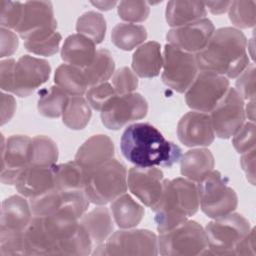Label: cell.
I'll return each mask as SVG.
<instances>
[{"mask_svg": "<svg viewBox=\"0 0 256 256\" xmlns=\"http://www.w3.org/2000/svg\"><path fill=\"white\" fill-rule=\"evenodd\" d=\"M110 208L115 223L123 229H130L137 226L145 213L144 208L126 193L114 199Z\"/></svg>", "mask_w": 256, "mask_h": 256, "instance_id": "cell-27", "label": "cell"}, {"mask_svg": "<svg viewBox=\"0 0 256 256\" xmlns=\"http://www.w3.org/2000/svg\"><path fill=\"white\" fill-rule=\"evenodd\" d=\"M206 14L205 4L201 1H169L165 10L166 22L173 28L201 20Z\"/></svg>", "mask_w": 256, "mask_h": 256, "instance_id": "cell-26", "label": "cell"}, {"mask_svg": "<svg viewBox=\"0 0 256 256\" xmlns=\"http://www.w3.org/2000/svg\"><path fill=\"white\" fill-rule=\"evenodd\" d=\"M54 185L60 191L83 190L87 173L74 160L53 166Z\"/></svg>", "mask_w": 256, "mask_h": 256, "instance_id": "cell-28", "label": "cell"}, {"mask_svg": "<svg viewBox=\"0 0 256 256\" xmlns=\"http://www.w3.org/2000/svg\"><path fill=\"white\" fill-rule=\"evenodd\" d=\"M91 4L96 6L98 9L100 10H110L112 9L114 6H116L118 3L116 1H91Z\"/></svg>", "mask_w": 256, "mask_h": 256, "instance_id": "cell-50", "label": "cell"}, {"mask_svg": "<svg viewBox=\"0 0 256 256\" xmlns=\"http://www.w3.org/2000/svg\"><path fill=\"white\" fill-rule=\"evenodd\" d=\"M115 63L111 53L102 48L98 49L91 64L82 69L88 87L106 82L113 74Z\"/></svg>", "mask_w": 256, "mask_h": 256, "instance_id": "cell-32", "label": "cell"}, {"mask_svg": "<svg viewBox=\"0 0 256 256\" xmlns=\"http://www.w3.org/2000/svg\"><path fill=\"white\" fill-rule=\"evenodd\" d=\"M79 222L95 246L104 244L113 231L112 218L106 207H96L84 213Z\"/></svg>", "mask_w": 256, "mask_h": 256, "instance_id": "cell-25", "label": "cell"}, {"mask_svg": "<svg viewBox=\"0 0 256 256\" xmlns=\"http://www.w3.org/2000/svg\"><path fill=\"white\" fill-rule=\"evenodd\" d=\"M250 229L249 221L234 212L209 222L204 228L208 244L207 255H235L238 244Z\"/></svg>", "mask_w": 256, "mask_h": 256, "instance_id": "cell-7", "label": "cell"}, {"mask_svg": "<svg viewBox=\"0 0 256 256\" xmlns=\"http://www.w3.org/2000/svg\"><path fill=\"white\" fill-rule=\"evenodd\" d=\"M199 206L212 219L226 216L237 208L238 197L225 178L217 170H212L197 184Z\"/></svg>", "mask_w": 256, "mask_h": 256, "instance_id": "cell-8", "label": "cell"}, {"mask_svg": "<svg viewBox=\"0 0 256 256\" xmlns=\"http://www.w3.org/2000/svg\"><path fill=\"white\" fill-rule=\"evenodd\" d=\"M86 100L88 104L95 110L101 111L104 106L116 96V92L112 84L108 82H103L94 86L89 87L86 91Z\"/></svg>", "mask_w": 256, "mask_h": 256, "instance_id": "cell-39", "label": "cell"}, {"mask_svg": "<svg viewBox=\"0 0 256 256\" xmlns=\"http://www.w3.org/2000/svg\"><path fill=\"white\" fill-rule=\"evenodd\" d=\"M126 167L111 159L87 175L84 193L95 205H105L127 191Z\"/></svg>", "mask_w": 256, "mask_h": 256, "instance_id": "cell-5", "label": "cell"}, {"mask_svg": "<svg viewBox=\"0 0 256 256\" xmlns=\"http://www.w3.org/2000/svg\"><path fill=\"white\" fill-rule=\"evenodd\" d=\"M1 173L3 184L14 185L19 172L30 165L32 138L26 135H12L6 140L1 136Z\"/></svg>", "mask_w": 256, "mask_h": 256, "instance_id": "cell-14", "label": "cell"}, {"mask_svg": "<svg viewBox=\"0 0 256 256\" xmlns=\"http://www.w3.org/2000/svg\"><path fill=\"white\" fill-rule=\"evenodd\" d=\"M54 82L71 96H82L88 87L83 70L69 64H61L57 67Z\"/></svg>", "mask_w": 256, "mask_h": 256, "instance_id": "cell-29", "label": "cell"}, {"mask_svg": "<svg viewBox=\"0 0 256 256\" xmlns=\"http://www.w3.org/2000/svg\"><path fill=\"white\" fill-rule=\"evenodd\" d=\"M198 69L226 78L239 76L249 65L247 39L236 28L223 27L214 31L206 47L195 54Z\"/></svg>", "mask_w": 256, "mask_h": 256, "instance_id": "cell-2", "label": "cell"}, {"mask_svg": "<svg viewBox=\"0 0 256 256\" xmlns=\"http://www.w3.org/2000/svg\"><path fill=\"white\" fill-rule=\"evenodd\" d=\"M92 112L87 100L82 96H71L63 112V123L72 130H81L86 127Z\"/></svg>", "mask_w": 256, "mask_h": 256, "instance_id": "cell-34", "label": "cell"}, {"mask_svg": "<svg viewBox=\"0 0 256 256\" xmlns=\"http://www.w3.org/2000/svg\"><path fill=\"white\" fill-rule=\"evenodd\" d=\"M95 43L79 34L68 36L61 48V58L64 62L74 67L84 69L88 67L96 55Z\"/></svg>", "mask_w": 256, "mask_h": 256, "instance_id": "cell-22", "label": "cell"}, {"mask_svg": "<svg viewBox=\"0 0 256 256\" xmlns=\"http://www.w3.org/2000/svg\"><path fill=\"white\" fill-rule=\"evenodd\" d=\"M229 88L228 78L210 71H200L185 92V101L193 111L210 113Z\"/></svg>", "mask_w": 256, "mask_h": 256, "instance_id": "cell-10", "label": "cell"}, {"mask_svg": "<svg viewBox=\"0 0 256 256\" xmlns=\"http://www.w3.org/2000/svg\"><path fill=\"white\" fill-rule=\"evenodd\" d=\"M163 67L161 46L156 41L140 45L132 56V69L139 77L152 78L159 75Z\"/></svg>", "mask_w": 256, "mask_h": 256, "instance_id": "cell-23", "label": "cell"}, {"mask_svg": "<svg viewBox=\"0 0 256 256\" xmlns=\"http://www.w3.org/2000/svg\"><path fill=\"white\" fill-rule=\"evenodd\" d=\"M114 144L103 134H98L87 139L78 149L75 161L84 169L87 175L104 163L113 159Z\"/></svg>", "mask_w": 256, "mask_h": 256, "instance_id": "cell-21", "label": "cell"}, {"mask_svg": "<svg viewBox=\"0 0 256 256\" xmlns=\"http://www.w3.org/2000/svg\"><path fill=\"white\" fill-rule=\"evenodd\" d=\"M56 27L57 22L50 1H27L23 3L22 17L15 31L25 39L34 32Z\"/></svg>", "mask_w": 256, "mask_h": 256, "instance_id": "cell-19", "label": "cell"}, {"mask_svg": "<svg viewBox=\"0 0 256 256\" xmlns=\"http://www.w3.org/2000/svg\"><path fill=\"white\" fill-rule=\"evenodd\" d=\"M112 86L117 95L133 93L138 87V78L128 67H122L114 72L112 76Z\"/></svg>", "mask_w": 256, "mask_h": 256, "instance_id": "cell-41", "label": "cell"}, {"mask_svg": "<svg viewBox=\"0 0 256 256\" xmlns=\"http://www.w3.org/2000/svg\"><path fill=\"white\" fill-rule=\"evenodd\" d=\"M106 28L105 18L95 11L83 13L76 22L77 33L91 39L95 44H99L104 40Z\"/></svg>", "mask_w": 256, "mask_h": 256, "instance_id": "cell-35", "label": "cell"}, {"mask_svg": "<svg viewBox=\"0 0 256 256\" xmlns=\"http://www.w3.org/2000/svg\"><path fill=\"white\" fill-rule=\"evenodd\" d=\"M198 74L195 54L181 51L166 44L163 51L162 81L176 92L183 93Z\"/></svg>", "mask_w": 256, "mask_h": 256, "instance_id": "cell-11", "label": "cell"}, {"mask_svg": "<svg viewBox=\"0 0 256 256\" xmlns=\"http://www.w3.org/2000/svg\"><path fill=\"white\" fill-rule=\"evenodd\" d=\"M1 54L0 57H8L11 56L18 48V38L14 32L9 29L1 28Z\"/></svg>", "mask_w": 256, "mask_h": 256, "instance_id": "cell-45", "label": "cell"}, {"mask_svg": "<svg viewBox=\"0 0 256 256\" xmlns=\"http://www.w3.org/2000/svg\"><path fill=\"white\" fill-rule=\"evenodd\" d=\"M16 102L13 96L1 93V125L8 122L14 115Z\"/></svg>", "mask_w": 256, "mask_h": 256, "instance_id": "cell-48", "label": "cell"}, {"mask_svg": "<svg viewBox=\"0 0 256 256\" xmlns=\"http://www.w3.org/2000/svg\"><path fill=\"white\" fill-rule=\"evenodd\" d=\"M61 40L62 36L56 29H45L27 36L24 39V47L36 55L52 56L57 53Z\"/></svg>", "mask_w": 256, "mask_h": 256, "instance_id": "cell-30", "label": "cell"}, {"mask_svg": "<svg viewBox=\"0 0 256 256\" xmlns=\"http://www.w3.org/2000/svg\"><path fill=\"white\" fill-rule=\"evenodd\" d=\"M96 255H152L158 254V237L146 229L120 230L111 234L104 244L96 246Z\"/></svg>", "mask_w": 256, "mask_h": 256, "instance_id": "cell-9", "label": "cell"}, {"mask_svg": "<svg viewBox=\"0 0 256 256\" xmlns=\"http://www.w3.org/2000/svg\"><path fill=\"white\" fill-rule=\"evenodd\" d=\"M15 65L14 59L2 60L0 63V87L3 91L12 92L13 90Z\"/></svg>", "mask_w": 256, "mask_h": 256, "instance_id": "cell-44", "label": "cell"}, {"mask_svg": "<svg viewBox=\"0 0 256 256\" xmlns=\"http://www.w3.org/2000/svg\"><path fill=\"white\" fill-rule=\"evenodd\" d=\"M208 244L204 228L196 221L186 220L160 232L158 253L164 256L207 255Z\"/></svg>", "mask_w": 256, "mask_h": 256, "instance_id": "cell-6", "label": "cell"}, {"mask_svg": "<svg viewBox=\"0 0 256 256\" xmlns=\"http://www.w3.org/2000/svg\"><path fill=\"white\" fill-rule=\"evenodd\" d=\"M147 38V30L144 26L133 23H118L111 32L112 43L119 49L131 51Z\"/></svg>", "mask_w": 256, "mask_h": 256, "instance_id": "cell-31", "label": "cell"}, {"mask_svg": "<svg viewBox=\"0 0 256 256\" xmlns=\"http://www.w3.org/2000/svg\"><path fill=\"white\" fill-rule=\"evenodd\" d=\"M148 103L139 93L114 96L101 110L103 125L110 130H119L129 122L144 118Z\"/></svg>", "mask_w": 256, "mask_h": 256, "instance_id": "cell-13", "label": "cell"}, {"mask_svg": "<svg viewBox=\"0 0 256 256\" xmlns=\"http://www.w3.org/2000/svg\"><path fill=\"white\" fill-rule=\"evenodd\" d=\"M117 12L119 17L128 23L143 22L150 13V7L145 1L125 0L118 3Z\"/></svg>", "mask_w": 256, "mask_h": 256, "instance_id": "cell-38", "label": "cell"}, {"mask_svg": "<svg viewBox=\"0 0 256 256\" xmlns=\"http://www.w3.org/2000/svg\"><path fill=\"white\" fill-rule=\"evenodd\" d=\"M69 98L68 94L57 85L42 89L37 103L38 112L44 117L58 118L63 115Z\"/></svg>", "mask_w": 256, "mask_h": 256, "instance_id": "cell-33", "label": "cell"}, {"mask_svg": "<svg viewBox=\"0 0 256 256\" xmlns=\"http://www.w3.org/2000/svg\"><path fill=\"white\" fill-rule=\"evenodd\" d=\"M163 172L156 167H132L127 176L129 190L144 205L153 208L163 190Z\"/></svg>", "mask_w": 256, "mask_h": 256, "instance_id": "cell-17", "label": "cell"}, {"mask_svg": "<svg viewBox=\"0 0 256 256\" xmlns=\"http://www.w3.org/2000/svg\"><path fill=\"white\" fill-rule=\"evenodd\" d=\"M50 73L51 66L46 60L23 55L15 65L12 92L19 97H27L49 79Z\"/></svg>", "mask_w": 256, "mask_h": 256, "instance_id": "cell-15", "label": "cell"}, {"mask_svg": "<svg viewBox=\"0 0 256 256\" xmlns=\"http://www.w3.org/2000/svg\"><path fill=\"white\" fill-rule=\"evenodd\" d=\"M229 19L238 28L247 29L254 27L256 17V2L254 0L248 1H231L228 9Z\"/></svg>", "mask_w": 256, "mask_h": 256, "instance_id": "cell-37", "label": "cell"}, {"mask_svg": "<svg viewBox=\"0 0 256 256\" xmlns=\"http://www.w3.org/2000/svg\"><path fill=\"white\" fill-rule=\"evenodd\" d=\"M240 164L243 171L246 174L248 181L255 184V149H252L246 153H243L240 158Z\"/></svg>", "mask_w": 256, "mask_h": 256, "instance_id": "cell-46", "label": "cell"}, {"mask_svg": "<svg viewBox=\"0 0 256 256\" xmlns=\"http://www.w3.org/2000/svg\"><path fill=\"white\" fill-rule=\"evenodd\" d=\"M29 202L13 195L2 202L0 222V256L24 255V232L32 220Z\"/></svg>", "mask_w": 256, "mask_h": 256, "instance_id": "cell-4", "label": "cell"}, {"mask_svg": "<svg viewBox=\"0 0 256 256\" xmlns=\"http://www.w3.org/2000/svg\"><path fill=\"white\" fill-rule=\"evenodd\" d=\"M214 156L206 148L188 150L180 159V172L184 178L199 182L214 168Z\"/></svg>", "mask_w": 256, "mask_h": 256, "instance_id": "cell-24", "label": "cell"}, {"mask_svg": "<svg viewBox=\"0 0 256 256\" xmlns=\"http://www.w3.org/2000/svg\"><path fill=\"white\" fill-rule=\"evenodd\" d=\"M205 7L209 9L212 14H223L228 11L231 1H211V2H204Z\"/></svg>", "mask_w": 256, "mask_h": 256, "instance_id": "cell-49", "label": "cell"}, {"mask_svg": "<svg viewBox=\"0 0 256 256\" xmlns=\"http://www.w3.org/2000/svg\"><path fill=\"white\" fill-rule=\"evenodd\" d=\"M199 208L197 185L186 178L163 181V190L156 205L151 208L155 213L158 232L169 230L188 220Z\"/></svg>", "mask_w": 256, "mask_h": 256, "instance_id": "cell-3", "label": "cell"}, {"mask_svg": "<svg viewBox=\"0 0 256 256\" xmlns=\"http://www.w3.org/2000/svg\"><path fill=\"white\" fill-rule=\"evenodd\" d=\"M255 134L254 122H244L241 128L233 135L232 144L235 150L243 154L255 149Z\"/></svg>", "mask_w": 256, "mask_h": 256, "instance_id": "cell-42", "label": "cell"}, {"mask_svg": "<svg viewBox=\"0 0 256 256\" xmlns=\"http://www.w3.org/2000/svg\"><path fill=\"white\" fill-rule=\"evenodd\" d=\"M245 115L249 118L251 122H254L255 119V99L249 100L245 107Z\"/></svg>", "mask_w": 256, "mask_h": 256, "instance_id": "cell-51", "label": "cell"}, {"mask_svg": "<svg viewBox=\"0 0 256 256\" xmlns=\"http://www.w3.org/2000/svg\"><path fill=\"white\" fill-rule=\"evenodd\" d=\"M177 136L179 141L188 147L211 145L215 134L210 116L198 111L186 113L178 122Z\"/></svg>", "mask_w": 256, "mask_h": 256, "instance_id": "cell-18", "label": "cell"}, {"mask_svg": "<svg viewBox=\"0 0 256 256\" xmlns=\"http://www.w3.org/2000/svg\"><path fill=\"white\" fill-rule=\"evenodd\" d=\"M255 228H251L248 234L242 239V241L238 244L235 255H256L255 250Z\"/></svg>", "mask_w": 256, "mask_h": 256, "instance_id": "cell-47", "label": "cell"}, {"mask_svg": "<svg viewBox=\"0 0 256 256\" xmlns=\"http://www.w3.org/2000/svg\"><path fill=\"white\" fill-rule=\"evenodd\" d=\"M120 149L129 162L139 167H171L182 156L181 148L149 123L128 126L121 136Z\"/></svg>", "mask_w": 256, "mask_h": 256, "instance_id": "cell-1", "label": "cell"}, {"mask_svg": "<svg viewBox=\"0 0 256 256\" xmlns=\"http://www.w3.org/2000/svg\"><path fill=\"white\" fill-rule=\"evenodd\" d=\"M58 147L48 136L39 135L32 138L31 165L53 166L58 160Z\"/></svg>", "mask_w": 256, "mask_h": 256, "instance_id": "cell-36", "label": "cell"}, {"mask_svg": "<svg viewBox=\"0 0 256 256\" xmlns=\"http://www.w3.org/2000/svg\"><path fill=\"white\" fill-rule=\"evenodd\" d=\"M215 31L211 20H201L172 28L167 32L166 38L171 46L191 54H197L208 44Z\"/></svg>", "mask_w": 256, "mask_h": 256, "instance_id": "cell-16", "label": "cell"}, {"mask_svg": "<svg viewBox=\"0 0 256 256\" xmlns=\"http://www.w3.org/2000/svg\"><path fill=\"white\" fill-rule=\"evenodd\" d=\"M235 90L243 100L255 99V65L249 64L239 75L235 83Z\"/></svg>", "mask_w": 256, "mask_h": 256, "instance_id": "cell-43", "label": "cell"}, {"mask_svg": "<svg viewBox=\"0 0 256 256\" xmlns=\"http://www.w3.org/2000/svg\"><path fill=\"white\" fill-rule=\"evenodd\" d=\"M209 116L215 136L221 139H228L245 122L244 100L235 88H228L223 98L210 112Z\"/></svg>", "mask_w": 256, "mask_h": 256, "instance_id": "cell-12", "label": "cell"}, {"mask_svg": "<svg viewBox=\"0 0 256 256\" xmlns=\"http://www.w3.org/2000/svg\"><path fill=\"white\" fill-rule=\"evenodd\" d=\"M53 166L28 165L19 172L15 179L16 190L30 199L55 188Z\"/></svg>", "mask_w": 256, "mask_h": 256, "instance_id": "cell-20", "label": "cell"}, {"mask_svg": "<svg viewBox=\"0 0 256 256\" xmlns=\"http://www.w3.org/2000/svg\"><path fill=\"white\" fill-rule=\"evenodd\" d=\"M23 11V3L19 1L0 0V24L1 28L16 29L20 23Z\"/></svg>", "mask_w": 256, "mask_h": 256, "instance_id": "cell-40", "label": "cell"}]
</instances>
